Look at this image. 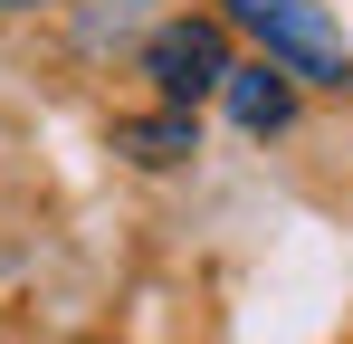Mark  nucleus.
Segmentation results:
<instances>
[{"instance_id": "f257e3e1", "label": "nucleus", "mask_w": 353, "mask_h": 344, "mask_svg": "<svg viewBox=\"0 0 353 344\" xmlns=\"http://www.w3.org/2000/svg\"><path fill=\"white\" fill-rule=\"evenodd\" d=\"M230 19L277 57L287 77H315V86H344L353 77V48H344V29H334L325 0H230Z\"/></svg>"}, {"instance_id": "f03ea898", "label": "nucleus", "mask_w": 353, "mask_h": 344, "mask_svg": "<svg viewBox=\"0 0 353 344\" xmlns=\"http://www.w3.org/2000/svg\"><path fill=\"white\" fill-rule=\"evenodd\" d=\"M230 39H220V19H163L153 39H143V77L172 96V106H201V96H220L230 86Z\"/></svg>"}, {"instance_id": "7ed1b4c3", "label": "nucleus", "mask_w": 353, "mask_h": 344, "mask_svg": "<svg viewBox=\"0 0 353 344\" xmlns=\"http://www.w3.org/2000/svg\"><path fill=\"white\" fill-rule=\"evenodd\" d=\"M230 115H239V134H287L296 124V77L268 57V67H230Z\"/></svg>"}, {"instance_id": "20e7f679", "label": "nucleus", "mask_w": 353, "mask_h": 344, "mask_svg": "<svg viewBox=\"0 0 353 344\" xmlns=\"http://www.w3.org/2000/svg\"><path fill=\"white\" fill-rule=\"evenodd\" d=\"M124 153H134V163H181V153H201V134H191V106L153 115V124H124Z\"/></svg>"}, {"instance_id": "39448f33", "label": "nucleus", "mask_w": 353, "mask_h": 344, "mask_svg": "<svg viewBox=\"0 0 353 344\" xmlns=\"http://www.w3.org/2000/svg\"><path fill=\"white\" fill-rule=\"evenodd\" d=\"M0 10H39V0H0Z\"/></svg>"}]
</instances>
